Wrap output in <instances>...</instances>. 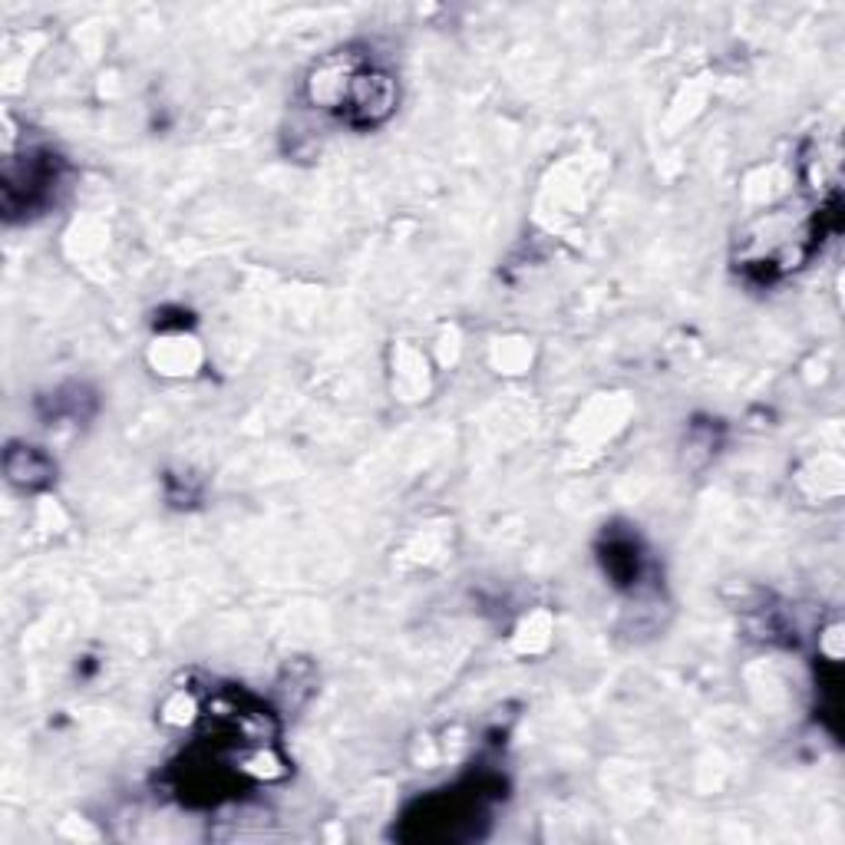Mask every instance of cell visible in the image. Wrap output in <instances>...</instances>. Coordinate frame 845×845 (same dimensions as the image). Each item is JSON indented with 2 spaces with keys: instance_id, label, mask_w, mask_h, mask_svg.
Returning a JSON list of instances; mask_svg holds the SVG:
<instances>
[{
  "instance_id": "7a4b0ae2",
  "label": "cell",
  "mask_w": 845,
  "mask_h": 845,
  "mask_svg": "<svg viewBox=\"0 0 845 845\" xmlns=\"http://www.w3.org/2000/svg\"><path fill=\"white\" fill-rule=\"evenodd\" d=\"M7 476H10V483H17L23 489H33L40 483H46L53 476V469H50V459L36 446H10Z\"/></svg>"
},
{
  "instance_id": "3957f363",
  "label": "cell",
  "mask_w": 845,
  "mask_h": 845,
  "mask_svg": "<svg viewBox=\"0 0 845 845\" xmlns=\"http://www.w3.org/2000/svg\"><path fill=\"white\" fill-rule=\"evenodd\" d=\"M605 568L618 578V585H625V582H635V578H638L641 555H638V545H635V539H631V535H625V539H611V542H608Z\"/></svg>"
},
{
  "instance_id": "6da1fadb",
  "label": "cell",
  "mask_w": 845,
  "mask_h": 845,
  "mask_svg": "<svg viewBox=\"0 0 845 845\" xmlns=\"http://www.w3.org/2000/svg\"><path fill=\"white\" fill-rule=\"evenodd\" d=\"M311 102L340 112L350 126H377L397 106V79L354 50L331 53L307 79Z\"/></svg>"
}]
</instances>
